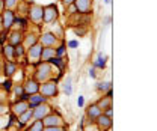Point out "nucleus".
Wrapping results in <instances>:
<instances>
[{"mask_svg":"<svg viewBox=\"0 0 157 131\" xmlns=\"http://www.w3.org/2000/svg\"><path fill=\"white\" fill-rule=\"evenodd\" d=\"M109 89H112V83H110V81H101V83L97 84L98 92H107Z\"/></svg>","mask_w":157,"mask_h":131,"instance_id":"obj_26","label":"nucleus"},{"mask_svg":"<svg viewBox=\"0 0 157 131\" xmlns=\"http://www.w3.org/2000/svg\"><path fill=\"white\" fill-rule=\"evenodd\" d=\"M74 6L78 14H91L92 0H74Z\"/></svg>","mask_w":157,"mask_h":131,"instance_id":"obj_11","label":"nucleus"},{"mask_svg":"<svg viewBox=\"0 0 157 131\" xmlns=\"http://www.w3.org/2000/svg\"><path fill=\"white\" fill-rule=\"evenodd\" d=\"M39 86H41L39 81H36L35 78H27V80L24 81V84H23V91H24L26 94H29V95L38 94Z\"/></svg>","mask_w":157,"mask_h":131,"instance_id":"obj_10","label":"nucleus"},{"mask_svg":"<svg viewBox=\"0 0 157 131\" xmlns=\"http://www.w3.org/2000/svg\"><path fill=\"white\" fill-rule=\"evenodd\" d=\"M77 45H78L77 41H70V42H68V47H71V48H74V47H77Z\"/></svg>","mask_w":157,"mask_h":131,"instance_id":"obj_40","label":"nucleus"},{"mask_svg":"<svg viewBox=\"0 0 157 131\" xmlns=\"http://www.w3.org/2000/svg\"><path fill=\"white\" fill-rule=\"evenodd\" d=\"M20 3V0H3V5H5V9H14V8H17Z\"/></svg>","mask_w":157,"mask_h":131,"instance_id":"obj_28","label":"nucleus"},{"mask_svg":"<svg viewBox=\"0 0 157 131\" xmlns=\"http://www.w3.org/2000/svg\"><path fill=\"white\" fill-rule=\"evenodd\" d=\"M42 131H65V127H44Z\"/></svg>","mask_w":157,"mask_h":131,"instance_id":"obj_34","label":"nucleus"},{"mask_svg":"<svg viewBox=\"0 0 157 131\" xmlns=\"http://www.w3.org/2000/svg\"><path fill=\"white\" fill-rule=\"evenodd\" d=\"M58 80H47L42 83V86H39V94L42 96H45L47 99L52 98V96H56L58 95Z\"/></svg>","mask_w":157,"mask_h":131,"instance_id":"obj_2","label":"nucleus"},{"mask_svg":"<svg viewBox=\"0 0 157 131\" xmlns=\"http://www.w3.org/2000/svg\"><path fill=\"white\" fill-rule=\"evenodd\" d=\"M41 50H42V45L41 44H35L32 45L30 48H27V62L29 63H39V56H41Z\"/></svg>","mask_w":157,"mask_h":131,"instance_id":"obj_7","label":"nucleus"},{"mask_svg":"<svg viewBox=\"0 0 157 131\" xmlns=\"http://www.w3.org/2000/svg\"><path fill=\"white\" fill-rule=\"evenodd\" d=\"M39 42V36L38 35H35V33H29V35H26V36H23V45H24V48L27 50V48H30L32 45H35V44H38Z\"/></svg>","mask_w":157,"mask_h":131,"instance_id":"obj_17","label":"nucleus"},{"mask_svg":"<svg viewBox=\"0 0 157 131\" xmlns=\"http://www.w3.org/2000/svg\"><path fill=\"white\" fill-rule=\"evenodd\" d=\"M104 114H106V116H109V118H112V114H113V109H112V107H109V109H106V110H104Z\"/></svg>","mask_w":157,"mask_h":131,"instance_id":"obj_38","label":"nucleus"},{"mask_svg":"<svg viewBox=\"0 0 157 131\" xmlns=\"http://www.w3.org/2000/svg\"><path fill=\"white\" fill-rule=\"evenodd\" d=\"M74 32H76V35H78V36H83V35L88 33V27H76Z\"/></svg>","mask_w":157,"mask_h":131,"instance_id":"obj_29","label":"nucleus"},{"mask_svg":"<svg viewBox=\"0 0 157 131\" xmlns=\"http://www.w3.org/2000/svg\"><path fill=\"white\" fill-rule=\"evenodd\" d=\"M97 107L101 110V112H104L106 109H109V107H112V98L110 96H103V98H100L97 101Z\"/></svg>","mask_w":157,"mask_h":131,"instance_id":"obj_21","label":"nucleus"},{"mask_svg":"<svg viewBox=\"0 0 157 131\" xmlns=\"http://www.w3.org/2000/svg\"><path fill=\"white\" fill-rule=\"evenodd\" d=\"M55 56H56V48H53V47H42L41 56H39V62H48L52 57Z\"/></svg>","mask_w":157,"mask_h":131,"instance_id":"obj_16","label":"nucleus"},{"mask_svg":"<svg viewBox=\"0 0 157 131\" xmlns=\"http://www.w3.org/2000/svg\"><path fill=\"white\" fill-rule=\"evenodd\" d=\"M77 104H78V107H82V106L85 104V99H83V96H78V99H77Z\"/></svg>","mask_w":157,"mask_h":131,"instance_id":"obj_41","label":"nucleus"},{"mask_svg":"<svg viewBox=\"0 0 157 131\" xmlns=\"http://www.w3.org/2000/svg\"><path fill=\"white\" fill-rule=\"evenodd\" d=\"M14 92H15V94L20 96V95L24 92V91H23V86H15V88H14Z\"/></svg>","mask_w":157,"mask_h":131,"instance_id":"obj_36","label":"nucleus"},{"mask_svg":"<svg viewBox=\"0 0 157 131\" xmlns=\"http://www.w3.org/2000/svg\"><path fill=\"white\" fill-rule=\"evenodd\" d=\"M29 96H30V95L29 94H26V92H23V94L20 95L18 96V99H21V101H27V99H29Z\"/></svg>","mask_w":157,"mask_h":131,"instance_id":"obj_37","label":"nucleus"},{"mask_svg":"<svg viewBox=\"0 0 157 131\" xmlns=\"http://www.w3.org/2000/svg\"><path fill=\"white\" fill-rule=\"evenodd\" d=\"M0 30H2V20H0Z\"/></svg>","mask_w":157,"mask_h":131,"instance_id":"obj_45","label":"nucleus"},{"mask_svg":"<svg viewBox=\"0 0 157 131\" xmlns=\"http://www.w3.org/2000/svg\"><path fill=\"white\" fill-rule=\"evenodd\" d=\"M17 118H18V124H21V125H27L29 121H30V118H32V110L29 109V110H26L24 113H21L20 116H17Z\"/></svg>","mask_w":157,"mask_h":131,"instance_id":"obj_22","label":"nucleus"},{"mask_svg":"<svg viewBox=\"0 0 157 131\" xmlns=\"http://www.w3.org/2000/svg\"><path fill=\"white\" fill-rule=\"evenodd\" d=\"M104 2H106V3H109V0H104Z\"/></svg>","mask_w":157,"mask_h":131,"instance_id":"obj_46","label":"nucleus"},{"mask_svg":"<svg viewBox=\"0 0 157 131\" xmlns=\"http://www.w3.org/2000/svg\"><path fill=\"white\" fill-rule=\"evenodd\" d=\"M2 88H3V89H5L6 92H9V91L12 89V81H11V80L8 78V80H6V81H5V83L2 84Z\"/></svg>","mask_w":157,"mask_h":131,"instance_id":"obj_31","label":"nucleus"},{"mask_svg":"<svg viewBox=\"0 0 157 131\" xmlns=\"http://www.w3.org/2000/svg\"><path fill=\"white\" fill-rule=\"evenodd\" d=\"M106 59H107L106 56L100 54V56H98V59L94 62V68H101V69H103V68L106 66Z\"/></svg>","mask_w":157,"mask_h":131,"instance_id":"obj_27","label":"nucleus"},{"mask_svg":"<svg viewBox=\"0 0 157 131\" xmlns=\"http://www.w3.org/2000/svg\"><path fill=\"white\" fill-rule=\"evenodd\" d=\"M106 131H112V130H110V128H109V130H106Z\"/></svg>","mask_w":157,"mask_h":131,"instance_id":"obj_47","label":"nucleus"},{"mask_svg":"<svg viewBox=\"0 0 157 131\" xmlns=\"http://www.w3.org/2000/svg\"><path fill=\"white\" fill-rule=\"evenodd\" d=\"M8 39V30H0V44H5V41Z\"/></svg>","mask_w":157,"mask_h":131,"instance_id":"obj_33","label":"nucleus"},{"mask_svg":"<svg viewBox=\"0 0 157 131\" xmlns=\"http://www.w3.org/2000/svg\"><path fill=\"white\" fill-rule=\"evenodd\" d=\"M58 18V8L55 5H48V6H44V11H42V21L45 24L48 23H53Z\"/></svg>","mask_w":157,"mask_h":131,"instance_id":"obj_4","label":"nucleus"},{"mask_svg":"<svg viewBox=\"0 0 157 131\" xmlns=\"http://www.w3.org/2000/svg\"><path fill=\"white\" fill-rule=\"evenodd\" d=\"M0 51H2V47H0Z\"/></svg>","mask_w":157,"mask_h":131,"instance_id":"obj_48","label":"nucleus"},{"mask_svg":"<svg viewBox=\"0 0 157 131\" xmlns=\"http://www.w3.org/2000/svg\"><path fill=\"white\" fill-rule=\"evenodd\" d=\"M11 110H12V113H14L15 116H20L21 113H24L26 110H29V103H27V101H21V99H18L17 103H14V104L11 106Z\"/></svg>","mask_w":157,"mask_h":131,"instance_id":"obj_14","label":"nucleus"},{"mask_svg":"<svg viewBox=\"0 0 157 131\" xmlns=\"http://www.w3.org/2000/svg\"><path fill=\"white\" fill-rule=\"evenodd\" d=\"M15 73H17V63L6 60L5 65H3V74L6 75V77H12Z\"/></svg>","mask_w":157,"mask_h":131,"instance_id":"obj_20","label":"nucleus"},{"mask_svg":"<svg viewBox=\"0 0 157 131\" xmlns=\"http://www.w3.org/2000/svg\"><path fill=\"white\" fill-rule=\"evenodd\" d=\"M95 124L98 125L100 131H106V130H109V128H112V124H113V122H112V118H109V116H106L104 113H101L97 118Z\"/></svg>","mask_w":157,"mask_h":131,"instance_id":"obj_12","label":"nucleus"},{"mask_svg":"<svg viewBox=\"0 0 157 131\" xmlns=\"http://www.w3.org/2000/svg\"><path fill=\"white\" fill-rule=\"evenodd\" d=\"M42 130H44L42 121H33V122L29 125V128H27V131H42Z\"/></svg>","mask_w":157,"mask_h":131,"instance_id":"obj_25","label":"nucleus"},{"mask_svg":"<svg viewBox=\"0 0 157 131\" xmlns=\"http://www.w3.org/2000/svg\"><path fill=\"white\" fill-rule=\"evenodd\" d=\"M65 94L67 95L71 94V78H70V77H68L67 81H65Z\"/></svg>","mask_w":157,"mask_h":131,"instance_id":"obj_32","label":"nucleus"},{"mask_svg":"<svg viewBox=\"0 0 157 131\" xmlns=\"http://www.w3.org/2000/svg\"><path fill=\"white\" fill-rule=\"evenodd\" d=\"M101 110L97 107V104H91L88 109H86V118L89 119V122L91 124H95V121H97V118L101 114Z\"/></svg>","mask_w":157,"mask_h":131,"instance_id":"obj_13","label":"nucleus"},{"mask_svg":"<svg viewBox=\"0 0 157 131\" xmlns=\"http://www.w3.org/2000/svg\"><path fill=\"white\" fill-rule=\"evenodd\" d=\"M5 11V5H3V0H0V14Z\"/></svg>","mask_w":157,"mask_h":131,"instance_id":"obj_43","label":"nucleus"},{"mask_svg":"<svg viewBox=\"0 0 157 131\" xmlns=\"http://www.w3.org/2000/svg\"><path fill=\"white\" fill-rule=\"evenodd\" d=\"M5 109H6V104L0 103V114H3V113H5Z\"/></svg>","mask_w":157,"mask_h":131,"instance_id":"obj_42","label":"nucleus"},{"mask_svg":"<svg viewBox=\"0 0 157 131\" xmlns=\"http://www.w3.org/2000/svg\"><path fill=\"white\" fill-rule=\"evenodd\" d=\"M89 75H91L92 78H95V69H94V68H92V69L89 71Z\"/></svg>","mask_w":157,"mask_h":131,"instance_id":"obj_44","label":"nucleus"},{"mask_svg":"<svg viewBox=\"0 0 157 131\" xmlns=\"http://www.w3.org/2000/svg\"><path fill=\"white\" fill-rule=\"evenodd\" d=\"M62 3H63V6L67 8V6H70V5H73V3H74V0H62Z\"/></svg>","mask_w":157,"mask_h":131,"instance_id":"obj_39","label":"nucleus"},{"mask_svg":"<svg viewBox=\"0 0 157 131\" xmlns=\"http://www.w3.org/2000/svg\"><path fill=\"white\" fill-rule=\"evenodd\" d=\"M39 44L42 45V47H56L59 44V39L56 38V35L55 33H42L41 35V38H39Z\"/></svg>","mask_w":157,"mask_h":131,"instance_id":"obj_9","label":"nucleus"},{"mask_svg":"<svg viewBox=\"0 0 157 131\" xmlns=\"http://www.w3.org/2000/svg\"><path fill=\"white\" fill-rule=\"evenodd\" d=\"M65 9H67V14H68V15H74V14H77V9H76L74 3H73V5H70V6H67Z\"/></svg>","mask_w":157,"mask_h":131,"instance_id":"obj_30","label":"nucleus"},{"mask_svg":"<svg viewBox=\"0 0 157 131\" xmlns=\"http://www.w3.org/2000/svg\"><path fill=\"white\" fill-rule=\"evenodd\" d=\"M44 127H63V119L59 113H48L44 119H42Z\"/></svg>","mask_w":157,"mask_h":131,"instance_id":"obj_3","label":"nucleus"},{"mask_svg":"<svg viewBox=\"0 0 157 131\" xmlns=\"http://www.w3.org/2000/svg\"><path fill=\"white\" fill-rule=\"evenodd\" d=\"M27 103H29V109L32 110L33 107H36L39 104H42V103H47V98L45 96H42V95L39 94H33L29 96V99H27Z\"/></svg>","mask_w":157,"mask_h":131,"instance_id":"obj_15","label":"nucleus"},{"mask_svg":"<svg viewBox=\"0 0 157 131\" xmlns=\"http://www.w3.org/2000/svg\"><path fill=\"white\" fill-rule=\"evenodd\" d=\"M0 20H2V29L5 30H9L14 24V20H15V15H14V11L11 9H5L2 14H0Z\"/></svg>","mask_w":157,"mask_h":131,"instance_id":"obj_5","label":"nucleus"},{"mask_svg":"<svg viewBox=\"0 0 157 131\" xmlns=\"http://www.w3.org/2000/svg\"><path fill=\"white\" fill-rule=\"evenodd\" d=\"M48 113H52V107L47 106L45 103H42V104H39V106L32 109V118H35L36 121H42Z\"/></svg>","mask_w":157,"mask_h":131,"instance_id":"obj_6","label":"nucleus"},{"mask_svg":"<svg viewBox=\"0 0 157 131\" xmlns=\"http://www.w3.org/2000/svg\"><path fill=\"white\" fill-rule=\"evenodd\" d=\"M52 78V65L48 62H39L35 73V80L39 83H44Z\"/></svg>","mask_w":157,"mask_h":131,"instance_id":"obj_1","label":"nucleus"},{"mask_svg":"<svg viewBox=\"0 0 157 131\" xmlns=\"http://www.w3.org/2000/svg\"><path fill=\"white\" fill-rule=\"evenodd\" d=\"M48 63H52V65H56L60 71H63V68H65V60H63V59H60V57H58V56L52 57V59L48 60Z\"/></svg>","mask_w":157,"mask_h":131,"instance_id":"obj_23","label":"nucleus"},{"mask_svg":"<svg viewBox=\"0 0 157 131\" xmlns=\"http://www.w3.org/2000/svg\"><path fill=\"white\" fill-rule=\"evenodd\" d=\"M2 53H3V56L6 57V60H9V62H15L14 45H11V44H3V47H2Z\"/></svg>","mask_w":157,"mask_h":131,"instance_id":"obj_19","label":"nucleus"},{"mask_svg":"<svg viewBox=\"0 0 157 131\" xmlns=\"http://www.w3.org/2000/svg\"><path fill=\"white\" fill-rule=\"evenodd\" d=\"M24 54H26V48H24L23 44H18V45L14 47V56H15V60L20 59V57H23Z\"/></svg>","mask_w":157,"mask_h":131,"instance_id":"obj_24","label":"nucleus"},{"mask_svg":"<svg viewBox=\"0 0 157 131\" xmlns=\"http://www.w3.org/2000/svg\"><path fill=\"white\" fill-rule=\"evenodd\" d=\"M42 11H44V8L42 6H39V5H32L30 8H29V17H30V21H33L35 24H39V23H42Z\"/></svg>","mask_w":157,"mask_h":131,"instance_id":"obj_8","label":"nucleus"},{"mask_svg":"<svg viewBox=\"0 0 157 131\" xmlns=\"http://www.w3.org/2000/svg\"><path fill=\"white\" fill-rule=\"evenodd\" d=\"M63 53H65V47H63V45H60V47H58V48H56V56H58V57H60Z\"/></svg>","mask_w":157,"mask_h":131,"instance_id":"obj_35","label":"nucleus"},{"mask_svg":"<svg viewBox=\"0 0 157 131\" xmlns=\"http://www.w3.org/2000/svg\"><path fill=\"white\" fill-rule=\"evenodd\" d=\"M23 42V32H20V30H15V32H12V33H9L8 35V44H11V45H18Z\"/></svg>","mask_w":157,"mask_h":131,"instance_id":"obj_18","label":"nucleus"}]
</instances>
